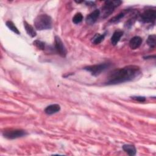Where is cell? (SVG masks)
Wrapping results in <instances>:
<instances>
[{
    "instance_id": "cell-16",
    "label": "cell",
    "mask_w": 156,
    "mask_h": 156,
    "mask_svg": "<svg viewBox=\"0 0 156 156\" xmlns=\"http://www.w3.org/2000/svg\"><path fill=\"white\" fill-rule=\"evenodd\" d=\"M155 40L156 36L155 34L149 35L146 41L147 45L151 48H154L155 46Z\"/></svg>"
},
{
    "instance_id": "cell-18",
    "label": "cell",
    "mask_w": 156,
    "mask_h": 156,
    "mask_svg": "<svg viewBox=\"0 0 156 156\" xmlns=\"http://www.w3.org/2000/svg\"><path fill=\"white\" fill-rule=\"evenodd\" d=\"M125 15V13L124 12H121L120 13H119L118 15L113 16V18H112L110 20V23H116V22H118L119 21H120Z\"/></svg>"
},
{
    "instance_id": "cell-5",
    "label": "cell",
    "mask_w": 156,
    "mask_h": 156,
    "mask_svg": "<svg viewBox=\"0 0 156 156\" xmlns=\"http://www.w3.org/2000/svg\"><path fill=\"white\" fill-rule=\"evenodd\" d=\"M27 134V132L23 129H9L5 130L2 133L3 136L9 140L18 138L26 136Z\"/></svg>"
},
{
    "instance_id": "cell-9",
    "label": "cell",
    "mask_w": 156,
    "mask_h": 156,
    "mask_svg": "<svg viewBox=\"0 0 156 156\" xmlns=\"http://www.w3.org/2000/svg\"><path fill=\"white\" fill-rule=\"evenodd\" d=\"M142 41H143V40L140 37L135 36L130 40L129 46L133 50L136 49L141 46Z\"/></svg>"
},
{
    "instance_id": "cell-2",
    "label": "cell",
    "mask_w": 156,
    "mask_h": 156,
    "mask_svg": "<svg viewBox=\"0 0 156 156\" xmlns=\"http://www.w3.org/2000/svg\"><path fill=\"white\" fill-rule=\"evenodd\" d=\"M35 29L38 30L50 29L52 26V20L50 16L46 14L38 15L34 21Z\"/></svg>"
},
{
    "instance_id": "cell-14",
    "label": "cell",
    "mask_w": 156,
    "mask_h": 156,
    "mask_svg": "<svg viewBox=\"0 0 156 156\" xmlns=\"http://www.w3.org/2000/svg\"><path fill=\"white\" fill-rule=\"evenodd\" d=\"M105 34H97L94 35V37L93 38L92 42L94 44H98L101 43L104 39Z\"/></svg>"
},
{
    "instance_id": "cell-3",
    "label": "cell",
    "mask_w": 156,
    "mask_h": 156,
    "mask_svg": "<svg viewBox=\"0 0 156 156\" xmlns=\"http://www.w3.org/2000/svg\"><path fill=\"white\" fill-rule=\"evenodd\" d=\"M122 1L117 0V1H106L104 2V6L102 7V16L103 18H107L109 15H110L116 7H118Z\"/></svg>"
},
{
    "instance_id": "cell-4",
    "label": "cell",
    "mask_w": 156,
    "mask_h": 156,
    "mask_svg": "<svg viewBox=\"0 0 156 156\" xmlns=\"http://www.w3.org/2000/svg\"><path fill=\"white\" fill-rule=\"evenodd\" d=\"M110 66V63H103L85 66L83 68V69L90 72L92 76H98L105 70H106L107 68H108Z\"/></svg>"
},
{
    "instance_id": "cell-19",
    "label": "cell",
    "mask_w": 156,
    "mask_h": 156,
    "mask_svg": "<svg viewBox=\"0 0 156 156\" xmlns=\"http://www.w3.org/2000/svg\"><path fill=\"white\" fill-rule=\"evenodd\" d=\"M33 44L38 49L44 50L45 49V43L40 40H36L33 42Z\"/></svg>"
},
{
    "instance_id": "cell-13",
    "label": "cell",
    "mask_w": 156,
    "mask_h": 156,
    "mask_svg": "<svg viewBox=\"0 0 156 156\" xmlns=\"http://www.w3.org/2000/svg\"><path fill=\"white\" fill-rule=\"evenodd\" d=\"M122 149L130 156H133L136 154V148L132 144H124L122 146Z\"/></svg>"
},
{
    "instance_id": "cell-7",
    "label": "cell",
    "mask_w": 156,
    "mask_h": 156,
    "mask_svg": "<svg viewBox=\"0 0 156 156\" xmlns=\"http://www.w3.org/2000/svg\"><path fill=\"white\" fill-rule=\"evenodd\" d=\"M54 47L55 49L56 50L57 52L62 57H65L67 54L66 49L63 44V41H62L61 38L56 35L55 36L54 38Z\"/></svg>"
},
{
    "instance_id": "cell-11",
    "label": "cell",
    "mask_w": 156,
    "mask_h": 156,
    "mask_svg": "<svg viewBox=\"0 0 156 156\" xmlns=\"http://www.w3.org/2000/svg\"><path fill=\"white\" fill-rule=\"evenodd\" d=\"M123 35V32L121 30H116L112 35L111 37V43L113 46H115L118 44L120 38Z\"/></svg>"
},
{
    "instance_id": "cell-12",
    "label": "cell",
    "mask_w": 156,
    "mask_h": 156,
    "mask_svg": "<svg viewBox=\"0 0 156 156\" xmlns=\"http://www.w3.org/2000/svg\"><path fill=\"white\" fill-rule=\"evenodd\" d=\"M23 24H24V29H25L27 34L29 36H30L31 37H34L37 35V32H36L35 30L30 24H29L26 21H24Z\"/></svg>"
},
{
    "instance_id": "cell-8",
    "label": "cell",
    "mask_w": 156,
    "mask_h": 156,
    "mask_svg": "<svg viewBox=\"0 0 156 156\" xmlns=\"http://www.w3.org/2000/svg\"><path fill=\"white\" fill-rule=\"evenodd\" d=\"M100 14H101V12L98 9L94 10L89 15H88V16L86 17V19H85L86 23L88 25L94 24L97 21L99 16H100Z\"/></svg>"
},
{
    "instance_id": "cell-15",
    "label": "cell",
    "mask_w": 156,
    "mask_h": 156,
    "mask_svg": "<svg viewBox=\"0 0 156 156\" xmlns=\"http://www.w3.org/2000/svg\"><path fill=\"white\" fill-rule=\"evenodd\" d=\"M5 24H6V26H7V27L10 30H12V32H13L14 33H15V34H16L18 35L20 34V32L19 31L18 28L16 27V26L15 25V24L12 21H7Z\"/></svg>"
},
{
    "instance_id": "cell-20",
    "label": "cell",
    "mask_w": 156,
    "mask_h": 156,
    "mask_svg": "<svg viewBox=\"0 0 156 156\" xmlns=\"http://www.w3.org/2000/svg\"><path fill=\"white\" fill-rule=\"evenodd\" d=\"M131 98L135 101H136L140 102H143L146 101V98L144 96H132L131 97Z\"/></svg>"
},
{
    "instance_id": "cell-10",
    "label": "cell",
    "mask_w": 156,
    "mask_h": 156,
    "mask_svg": "<svg viewBox=\"0 0 156 156\" xmlns=\"http://www.w3.org/2000/svg\"><path fill=\"white\" fill-rule=\"evenodd\" d=\"M60 110V106L58 104H51L48 105L44 109V112L47 115H51L58 112Z\"/></svg>"
},
{
    "instance_id": "cell-17",
    "label": "cell",
    "mask_w": 156,
    "mask_h": 156,
    "mask_svg": "<svg viewBox=\"0 0 156 156\" xmlns=\"http://www.w3.org/2000/svg\"><path fill=\"white\" fill-rule=\"evenodd\" d=\"M83 20V15L81 13H77L75 14V15L73 18V22L74 24H79L81 23Z\"/></svg>"
},
{
    "instance_id": "cell-6",
    "label": "cell",
    "mask_w": 156,
    "mask_h": 156,
    "mask_svg": "<svg viewBox=\"0 0 156 156\" xmlns=\"http://www.w3.org/2000/svg\"><path fill=\"white\" fill-rule=\"evenodd\" d=\"M156 11L154 9L145 10L140 15V20L144 23H154L155 21Z\"/></svg>"
},
{
    "instance_id": "cell-1",
    "label": "cell",
    "mask_w": 156,
    "mask_h": 156,
    "mask_svg": "<svg viewBox=\"0 0 156 156\" xmlns=\"http://www.w3.org/2000/svg\"><path fill=\"white\" fill-rule=\"evenodd\" d=\"M138 66L128 65L112 71L105 82V85H116L133 80L141 75Z\"/></svg>"
}]
</instances>
